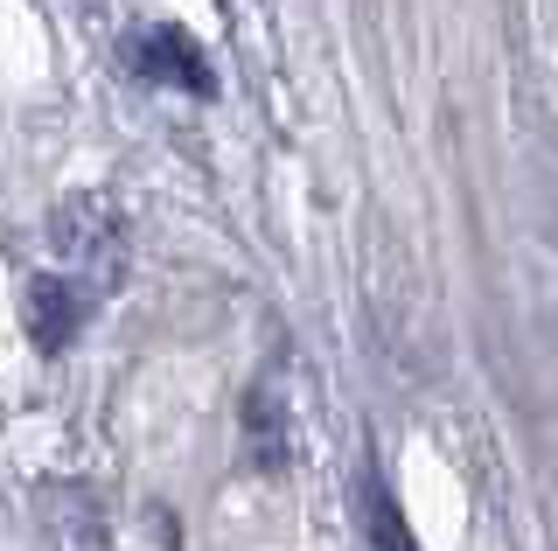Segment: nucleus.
Masks as SVG:
<instances>
[{"mask_svg": "<svg viewBox=\"0 0 558 551\" xmlns=\"http://www.w3.org/2000/svg\"><path fill=\"white\" fill-rule=\"evenodd\" d=\"M140 63H147V77H161V84L182 77L189 91H209V63L196 57V42H189L182 28H147V42H140Z\"/></svg>", "mask_w": 558, "mask_h": 551, "instance_id": "obj_1", "label": "nucleus"}, {"mask_svg": "<svg viewBox=\"0 0 558 551\" xmlns=\"http://www.w3.org/2000/svg\"><path fill=\"white\" fill-rule=\"evenodd\" d=\"M363 510H371V530H377V551H412V538H405V516H398V510H391V495H384V489H377V481H371V489H363Z\"/></svg>", "mask_w": 558, "mask_h": 551, "instance_id": "obj_3", "label": "nucleus"}, {"mask_svg": "<svg viewBox=\"0 0 558 551\" xmlns=\"http://www.w3.org/2000/svg\"><path fill=\"white\" fill-rule=\"evenodd\" d=\"M28 329H35L43 350H63V342L77 335V294H70L63 280H43L28 294Z\"/></svg>", "mask_w": 558, "mask_h": 551, "instance_id": "obj_2", "label": "nucleus"}]
</instances>
